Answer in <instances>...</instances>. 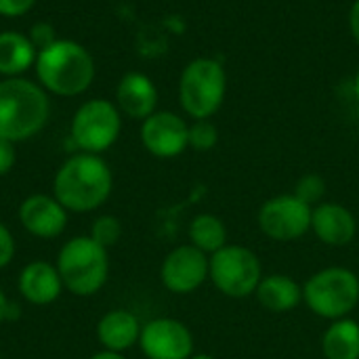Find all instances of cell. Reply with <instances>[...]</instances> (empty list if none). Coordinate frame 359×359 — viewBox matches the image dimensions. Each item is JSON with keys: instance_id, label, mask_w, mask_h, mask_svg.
Wrapping results in <instances>:
<instances>
[{"instance_id": "d6a6232c", "label": "cell", "mask_w": 359, "mask_h": 359, "mask_svg": "<svg viewBox=\"0 0 359 359\" xmlns=\"http://www.w3.org/2000/svg\"><path fill=\"white\" fill-rule=\"evenodd\" d=\"M189 359H217L215 355H208V353H194Z\"/></svg>"}, {"instance_id": "836d02e7", "label": "cell", "mask_w": 359, "mask_h": 359, "mask_svg": "<svg viewBox=\"0 0 359 359\" xmlns=\"http://www.w3.org/2000/svg\"><path fill=\"white\" fill-rule=\"evenodd\" d=\"M0 359H2V358H0Z\"/></svg>"}, {"instance_id": "44dd1931", "label": "cell", "mask_w": 359, "mask_h": 359, "mask_svg": "<svg viewBox=\"0 0 359 359\" xmlns=\"http://www.w3.org/2000/svg\"><path fill=\"white\" fill-rule=\"evenodd\" d=\"M187 236H189V244L208 257L221 250L223 246H227V227L223 219L210 212L196 215L189 223Z\"/></svg>"}, {"instance_id": "ffe728a7", "label": "cell", "mask_w": 359, "mask_h": 359, "mask_svg": "<svg viewBox=\"0 0 359 359\" xmlns=\"http://www.w3.org/2000/svg\"><path fill=\"white\" fill-rule=\"evenodd\" d=\"M322 353L326 359H359V324L351 318L330 322L322 334Z\"/></svg>"}, {"instance_id": "4fadbf2b", "label": "cell", "mask_w": 359, "mask_h": 359, "mask_svg": "<svg viewBox=\"0 0 359 359\" xmlns=\"http://www.w3.org/2000/svg\"><path fill=\"white\" fill-rule=\"evenodd\" d=\"M19 221L23 229L36 238H57L65 231L67 210L55 196L34 194L25 198L19 206Z\"/></svg>"}, {"instance_id": "f546056e", "label": "cell", "mask_w": 359, "mask_h": 359, "mask_svg": "<svg viewBox=\"0 0 359 359\" xmlns=\"http://www.w3.org/2000/svg\"><path fill=\"white\" fill-rule=\"evenodd\" d=\"M17 305H13L6 297H4V292L0 290V324L2 322H6V320H11L13 316H17Z\"/></svg>"}, {"instance_id": "e0dca14e", "label": "cell", "mask_w": 359, "mask_h": 359, "mask_svg": "<svg viewBox=\"0 0 359 359\" xmlns=\"http://www.w3.org/2000/svg\"><path fill=\"white\" fill-rule=\"evenodd\" d=\"M143 324L126 309H114L105 313L97 324V339L105 351L124 353L133 345H139Z\"/></svg>"}, {"instance_id": "30bf717a", "label": "cell", "mask_w": 359, "mask_h": 359, "mask_svg": "<svg viewBox=\"0 0 359 359\" xmlns=\"http://www.w3.org/2000/svg\"><path fill=\"white\" fill-rule=\"evenodd\" d=\"M139 347L147 359H189L194 355V334L175 318H156L143 324Z\"/></svg>"}, {"instance_id": "8992f818", "label": "cell", "mask_w": 359, "mask_h": 359, "mask_svg": "<svg viewBox=\"0 0 359 359\" xmlns=\"http://www.w3.org/2000/svg\"><path fill=\"white\" fill-rule=\"evenodd\" d=\"M227 95V72L212 57L191 59L179 78V103L191 120H210Z\"/></svg>"}, {"instance_id": "4dcf8cb0", "label": "cell", "mask_w": 359, "mask_h": 359, "mask_svg": "<svg viewBox=\"0 0 359 359\" xmlns=\"http://www.w3.org/2000/svg\"><path fill=\"white\" fill-rule=\"evenodd\" d=\"M90 359H126L122 353H114V351H99V353H95Z\"/></svg>"}, {"instance_id": "ac0fdd59", "label": "cell", "mask_w": 359, "mask_h": 359, "mask_svg": "<svg viewBox=\"0 0 359 359\" xmlns=\"http://www.w3.org/2000/svg\"><path fill=\"white\" fill-rule=\"evenodd\" d=\"M255 297L265 311L288 313L303 303V286L286 273H271L263 276Z\"/></svg>"}, {"instance_id": "484cf974", "label": "cell", "mask_w": 359, "mask_h": 359, "mask_svg": "<svg viewBox=\"0 0 359 359\" xmlns=\"http://www.w3.org/2000/svg\"><path fill=\"white\" fill-rule=\"evenodd\" d=\"M36 0H0V15L6 19L23 17L34 8Z\"/></svg>"}, {"instance_id": "7c38bea8", "label": "cell", "mask_w": 359, "mask_h": 359, "mask_svg": "<svg viewBox=\"0 0 359 359\" xmlns=\"http://www.w3.org/2000/svg\"><path fill=\"white\" fill-rule=\"evenodd\" d=\"M141 143L156 158H177L189 147V124L175 111L158 109L141 122Z\"/></svg>"}, {"instance_id": "7402d4cb", "label": "cell", "mask_w": 359, "mask_h": 359, "mask_svg": "<svg viewBox=\"0 0 359 359\" xmlns=\"http://www.w3.org/2000/svg\"><path fill=\"white\" fill-rule=\"evenodd\" d=\"M326 189H328V185H326V179H324L322 175H318V172H307V175H303V177L297 181L292 194H294L301 202H305L307 206L313 208V206H318V204L324 202Z\"/></svg>"}, {"instance_id": "3957f363", "label": "cell", "mask_w": 359, "mask_h": 359, "mask_svg": "<svg viewBox=\"0 0 359 359\" xmlns=\"http://www.w3.org/2000/svg\"><path fill=\"white\" fill-rule=\"evenodd\" d=\"M50 116L48 93L25 78L0 80V137L13 143L38 135Z\"/></svg>"}, {"instance_id": "52a82bcc", "label": "cell", "mask_w": 359, "mask_h": 359, "mask_svg": "<svg viewBox=\"0 0 359 359\" xmlns=\"http://www.w3.org/2000/svg\"><path fill=\"white\" fill-rule=\"evenodd\" d=\"M208 280L223 297L248 299L255 297L263 280V265L255 250L240 244H227L210 255Z\"/></svg>"}, {"instance_id": "8fae6325", "label": "cell", "mask_w": 359, "mask_h": 359, "mask_svg": "<svg viewBox=\"0 0 359 359\" xmlns=\"http://www.w3.org/2000/svg\"><path fill=\"white\" fill-rule=\"evenodd\" d=\"M210 257L191 244L177 246L166 255L160 267V280L172 294H191L208 280Z\"/></svg>"}, {"instance_id": "2e32d148", "label": "cell", "mask_w": 359, "mask_h": 359, "mask_svg": "<svg viewBox=\"0 0 359 359\" xmlns=\"http://www.w3.org/2000/svg\"><path fill=\"white\" fill-rule=\"evenodd\" d=\"M17 286L21 297L38 307L55 303L63 290V282L57 267L46 261H34L25 265L19 273Z\"/></svg>"}, {"instance_id": "7a4b0ae2", "label": "cell", "mask_w": 359, "mask_h": 359, "mask_svg": "<svg viewBox=\"0 0 359 359\" xmlns=\"http://www.w3.org/2000/svg\"><path fill=\"white\" fill-rule=\"evenodd\" d=\"M38 84L57 97H78L86 93L95 80V59L76 40L57 38L36 55Z\"/></svg>"}, {"instance_id": "83f0119b", "label": "cell", "mask_w": 359, "mask_h": 359, "mask_svg": "<svg viewBox=\"0 0 359 359\" xmlns=\"http://www.w3.org/2000/svg\"><path fill=\"white\" fill-rule=\"evenodd\" d=\"M15 160H17L15 143L0 137V177H4L6 172H11V168L15 166Z\"/></svg>"}, {"instance_id": "1f68e13d", "label": "cell", "mask_w": 359, "mask_h": 359, "mask_svg": "<svg viewBox=\"0 0 359 359\" xmlns=\"http://www.w3.org/2000/svg\"><path fill=\"white\" fill-rule=\"evenodd\" d=\"M353 93H355V99H358L359 103V67L358 72H355V76H353Z\"/></svg>"}, {"instance_id": "d4e9b609", "label": "cell", "mask_w": 359, "mask_h": 359, "mask_svg": "<svg viewBox=\"0 0 359 359\" xmlns=\"http://www.w3.org/2000/svg\"><path fill=\"white\" fill-rule=\"evenodd\" d=\"M27 36H29L32 44L36 46V50H42V48H46L48 44H53V42L57 40V38H55V27H53L50 23H46V21L34 23Z\"/></svg>"}, {"instance_id": "ba28073f", "label": "cell", "mask_w": 359, "mask_h": 359, "mask_svg": "<svg viewBox=\"0 0 359 359\" xmlns=\"http://www.w3.org/2000/svg\"><path fill=\"white\" fill-rule=\"evenodd\" d=\"M122 114L109 99H90L82 103L72 118V141L84 154L101 156L120 137Z\"/></svg>"}, {"instance_id": "4316f807", "label": "cell", "mask_w": 359, "mask_h": 359, "mask_svg": "<svg viewBox=\"0 0 359 359\" xmlns=\"http://www.w3.org/2000/svg\"><path fill=\"white\" fill-rule=\"evenodd\" d=\"M15 257V240L8 227L0 221V269L6 267Z\"/></svg>"}, {"instance_id": "277c9868", "label": "cell", "mask_w": 359, "mask_h": 359, "mask_svg": "<svg viewBox=\"0 0 359 359\" xmlns=\"http://www.w3.org/2000/svg\"><path fill=\"white\" fill-rule=\"evenodd\" d=\"M55 267L67 292L93 297L105 286L109 276L107 248L99 246L90 236L72 238L61 246Z\"/></svg>"}, {"instance_id": "cb8c5ba5", "label": "cell", "mask_w": 359, "mask_h": 359, "mask_svg": "<svg viewBox=\"0 0 359 359\" xmlns=\"http://www.w3.org/2000/svg\"><path fill=\"white\" fill-rule=\"evenodd\" d=\"M120 236H122V225H120V221H118L116 217H111V215H103V217L95 219V223H93V227H90V238H93L99 246H103V248L116 246L118 240H120Z\"/></svg>"}, {"instance_id": "d6986e66", "label": "cell", "mask_w": 359, "mask_h": 359, "mask_svg": "<svg viewBox=\"0 0 359 359\" xmlns=\"http://www.w3.org/2000/svg\"><path fill=\"white\" fill-rule=\"evenodd\" d=\"M36 46L27 34L0 32V76L19 78L36 63Z\"/></svg>"}, {"instance_id": "9c48e42d", "label": "cell", "mask_w": 359, "mask_h": 359, "mask_svg": "<svg viewBox=\"0 0 359 359\" xmlns=\"http://www.w3.org/2000/svg\"><path fill=\"white\" fill-rule=\"evenodd\" d=\"M311 206L294 194H280L263 202L257 215L259 229L273 242H294L311 231Z\"/></svg>"}, {"instance_id": "6da1fadb", "label": "cell", "mask_w": 359, "mask_h": 359, "mask_svg": "<svg viewBox=\"0 0 359 359\" xmlns=\"http://www.w3.org/2000/svg\"><path fill=\"white\" fill-rule=\"evenodd\" d=\"M114 175L97 154H76L67 158L53 181V194L67 212H93L111 194Z\"/></svg>"}, {"instance_id": "9a60e30c", "label": "cell", "mask_w": 359, "mask_h": 359, "mask_svg": "<svg viewBox=\"0 0 359 359\" xmlns=\"http://www.w3.org/2000/svg\"><path fill=\"white\" fill-rule=\"evenodd\" d=\"M116 105L120 114L143 122L158 111V88L154 80L141 72L124 74L116 88Z\"/></svg>"}, {"instance_id": "5b68a950", "label": "cell", "mask_w": 359, "mask_h": 359, "mask_svg": "<svg viewBox=\"0 0 359 359\" xmlns=\"http://www.w3.org/2000/svg\"><path fill=\"white\" fill-rule=\"evenodd\" d=\"M303 303L322 320L351 318L359 305V278L349 267H324L303 284Z\"/></svg>"}, {"instance_id": "5bb4252c", "label": "cell", "mask_w": 359, "mask_h": 359, "mask_svg": "<svg viewBox=\"0 0 359 359\" xmlns=\"http://www.w3.org/2000/svg\"><path fill=\"white\" fill-rule=\"evenodd\" d=\"M313 236L332 248L349 246L358 236L355 215L339 202H322L311 210Z\"/></svg>"}, {"instance_id": "603a6c76", "label": "cell", "mask_w": 359, "mask_h": 359, "mask_svg": "<svg viewBox=\"0 0 359 359\" xmlns=\"http://www.w3.org/2000/svg\"><path fill=\"white\" fill-rule=\"evenodd\" d=\"M219 143V130L210 120H194L189 124V147L196 151H210Z\"/></svg>"}, {"instance_id": "f1b7e54d", "label": "cell", "mask_w": 359, "mask_h": 359, "mask_svg": "<svg viewBox=\"0 0 359 359\" xmlns=\"http://www.w3.org/2000/svg\"><path fill=\"white\" fill-rule=\"evenodd\" d=\"M349 32L359 46V0H353V4L349 8Z\"/></svg>"}]
</instances>
